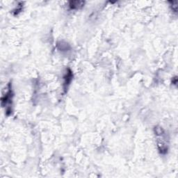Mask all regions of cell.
<instances>
[{
	"mask_svg": "<svg viewBox=\"0 0 178 178\" xmlns=\"http://www.w3.org/2000/svg\"><path fill=\"white\" fill-rule=\"evenodd\" d=\"M12 99V91L11 88H9L8 92H6L4 96L2 97V105L5 106L8 104L11 103Z\"/></svg>",
	"mask_w": 178,
	"mask_h": 178,
	"instance_id": "cell-1",
	"label": "cell"
},
{
	"mask_svg": "<svg viewBox=\"0 0 178 178\" xmlns=\"http://www.w3.org/2000/svg\"><path fill=\"white\" fill-rule=\"evenodd\" d=\"M84 5V2L82 1H72L70 2V7L72 9H79Z\"/></svg>",
	"mask_w": 178,
	"mask_h": 178,
	"instance_id": "cell-2",
	"label": "cell"
}]
</instances>
